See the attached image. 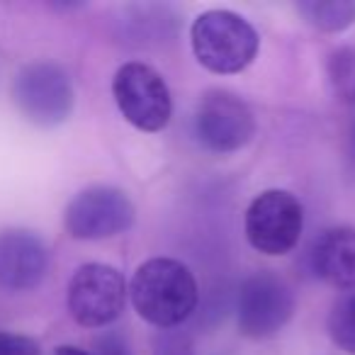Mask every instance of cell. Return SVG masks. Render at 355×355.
<instances>
[{
  "label": "cell",
  "instance_id": "cell-1",
  "mask_svg": "<svg viewBox=\"0 0 355 355\" xmlns=\"http://www.w3.org/2000/svg\"><path fill=\"white\" fill-rule=\"evenodd\" d=\"M129 297L144 321L171 331L193 316L200 292L188 266L173 258H151L137 268Z\"/></svg>",
  "mask_w": 355,
  "mask_h": 355
},
{
  "label": "cell",
  "instance_id": "cell-2",
  "mask_svg": "<svg viewBox=\"0 0 355 355\" xmlns=\"http://www.w3.org/2000/svg\"><path fill=\"white\" fill-rule=\"evenodd\" d=\"M195 59L219 76L241 73L258 54V32L246 17L232 10H207L190 27Z\"/></svg>",
  "mask_w": 355,
  "mask_h": 355
},
{
  "label": "cell",
  "instance_id": "cell-3",
  "mask_svg": "<svg viewBox=\"0 0 355 355\" xmlns=\"http://www.w3.org/2000/svg\"><path fill=\"white\" fill-rule=\"evenodd\" d=\"M112 95L122 117L139 132H161L171 122V90L148 64L129 61L119 66L112 78Z\"/></svg>",
  "mask_w": 355,
  "mask_h": 355
},
{
  "label": "cell",
  "instance_id": "cell-4",
  "mask_svg": "<svg viewBox=\"0 0 355 355\" xmlns=\"http://www.w3.org/2000/svg\"><path fill=\"white\" fill-rule=\"evenodd\" d=\"M12 100L27 122L49 129L71 117L76 95L69 73L61 66L37 61L15 76Z\"/></svg>",
  "mask_w": 355,
  "mask_h": 355
},
{
  "label": "cell",
  "instance_id": "cell-5",
  "mask_svg": "<svg viewBox=\"0 0 355 355\" xmlns=\"http://www.w3.org/2000/svg\"><path fill=\"white\" fill-rule=\"evenodd\" d=\"M295 306V292L282 277L275 272H253L239 287V331L253 340L272 338L290 324Z\"/></svg>",
  "mask_w": 355,
  "mask_h": 355
},
{
  "label": "cell",
  "instance_id": "cell-6",
  "mask_svg": "<svg viewBox=\"0 0 355 355\" xmlns=\"http://www.w3.org/2000/svg\"><path fill=\"white\" fill-rule=\"evenodd\" d=\"M246 239L258 253L285 256L297 246L304 229V209L287 190H266L246 209Z\"/></svg>",
  "mask_w": 355,
  "mask_h": 355
},
{
  "label": "cell",
  "instance_id": "cell-7",
  "mask_svg": "<svg viewBox=\"0 0 355 355\" xmlns=\"http://www.w3.org/2000/svg\"><path fill=\"white\" fill-rule=\"evenodd\" d=\"M129 287L122 272L105 263H85L69 282V311L76 324L103 329L119 319L127 304Z\"/></svg>",
  "mask_w": 355,
  "mask_h": 355
},
{
  "label": "cell",
  "instance_id": "cell-8",
  "mask_svg": "<svg viewBox=\"0 0 355 355\" xmlns=\"http://www.w3.org/2000/svg\"><path fill=\"white\" fill-rule=\"evenodd\" d=\"M137 209L127 193L110 185H93L69 202L64 224L78 241H103L124 234L134 224Z\"/></svg>",
  "mask_w": 355,
  "mask_h": 355
},
{
  "label": "cell",
  "instance_id": "cell-9",
  "mask_svg": "<svg viewBox=\"0 0 355 355\" xmlns=\"http://www.w3.org/2000/svg\"><path fill=\"white\" fill-rule=\"evenodd\" d=\"M195 132L205 148L214 153L241 151L256 134L248 105L229 90H209L195 112Z\"/></svg>",
  "mask_w": 355,
  "mask_h": 355
},
{
  "label": "cell",
  "instance_id": "cell-10",
  "mask_svg": "<svg viewBox=\"0 0 355 355\" xmlns=\"http://www.w3.org/2000/svg\"><path fill=\"white\" fill-rule=\"evenodd\" d=\"M49 270V251L32 232L0 234V287L27 292L44 280Z\"/></svg>",
  "mask_w": 355,
  "mask_h": 355
},
{
  "label": "cell",
  "instance_id": "cell-11",
  "mask_svg": "<svg viewBox=\"0 0 355 355\" xmlns=\"http://www.w3.org/2000/svg\"><path fill=\"white\" fill-rule=\"evenodd\" d=\"M311 270L338 290H355V229H326L311 248Z\"/></svg>",
  "mask_w": 355,
  "mask_h": 355
},
{
  "label": "cell",
  "instance_id": "cell-12",
  "mask_svg": "<svg viewBox=\"0 0 355 355\" xmlns=\"http://www.w3.org/2000/svg\"><path fill=\"white\" fill-rule=\"evenodd\" d=\"M297 10L304 15L311 27L321 32H343L355 22L353 0H302Z\"/></svg>",
  "mask_w": 355,
  "mask_h": 355
},
{
  "label": "cell",
  "instance_id": "cell-13",
  "mask_svg": "<svg viewBox=\"0 0 355 355\" xmlns=\"http://www.w3.org/2000/svg\"><path fill=\"white\" fill-rule=\"evenodd\" d=\"M329 336L343 353L355 355V290H345L329 314Z\"/></svg>",
  "mask_w": 355,
  "mask_h": 355
},
{
  "label": "cell",
  "instance_id": "cell-14",
  "mask_svg": "<svg viewBox=\"0 0 355 355\" xmlns=\"http://www.w3.org/2000/svg\"><path fill=\"white\" fill-rule=\"evenodd\" d=\"M329 80L336 98L355 107V46H343L331 54Z\"/></svg>",
  "mask_w": 355,
  "mask_h": 355
},
{
  "label": "cell",
  "instance_id": "cell-15",
  "mask_svg": "<svg viewBox=\"0 0 355 355\" xmlns=\"http://www.w3.org/2000/svg\"><path fill=\"white\" fill-rule=\"evenodd\" d=\"M153 355H195L193 343L185 334L178 331H161L153 343Z\"/></svg>",
  "mask_w": 355,
  "mask_h": 355
},
{
  "label": "cell",
  "instance_id": "cell-16",
  "mask_svg": "<svg viewBox=\"0 0 355 355\" xmlns=\"http://www.w3.org/2000/svg\"><path fill=\"white\" fill-rule=\"evenodd\" d=\"M0 355H42L40 343L30 336L0 331Z\"/></svg>",
  "mask_w": 355,
  "mask_h": 355
},
{
  "label": "cell",
  "instance_id": "cell-17",
  "mask_svg": "<svg viewBox=\"0 0 355 355\" xmlns=\"http://www.w3.org/2000/svg\"><path fill=\"white\" fill-rule=\"evenodd\" d=\"M56 355H93V353H88L83 348H76V345H61V348H56Z\"/></svg>",
  "mask_w": 355,
  "mask_h": 355
}]
</instances>
